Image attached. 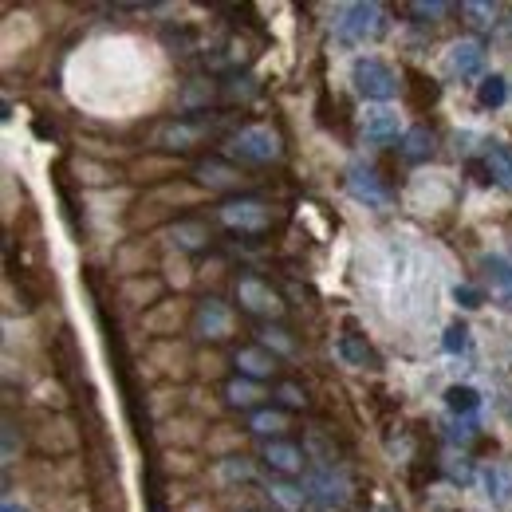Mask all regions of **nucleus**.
Instances as JSON below:
<instances>
[{
  "label": "nucleus",
  "instance_id": "a211bd4d",
  "mask_svg": "<svg viewBox=\"0 0 512 512\" xmlns=\"http://www.w3.org/2000/svg\"><path fill=\"white\" fill-rule=\"evenodd\" d=\"M264 461H268V469H276V473L292 477V473H300V469H304V449L276 438V442H268V446H264Z\"/></svg>",
  "mask_w": 512,
  "mask_h": 512
},
{
  "label": "nucleus",
  "instance_id": "a19ab883",
  "mask_svg": "<svg viewBox=\"0 0 512 512\" xmlns=\"http://www.w3.org/2000/svg\"><path fill=\"white\" fill-rule=\"evenodd\" d=\"M4 512H24L20 505H12V501H4Z\"/></svg>",
  "mask_w": 512,
  "mask_h": 512
},
{
  "label": "nucleus",
  "instance_id": "7ed1b4c3",
  "mask_svg": "<svg viewBox=\"0 0 512 512\" xmlns=\"http://www.w3.org/2000/svg\"><path fill=\"white\" fill-rule=\"evenodd\" d=\"M351 83H355V91L363 95V99H371V103H386V99H394L398 95V71L383 60H375V56H359L355 67H351Z\"/></svg>",
  "mask_w": 512,
  "mask_h": 512
},
{
  "label": "nucleus",
  "instance_id": "aec40b11",
  "mask_svg": "<svg viewBox=\"0 0 512 512\" xmlns=\"http://www.w3.org/2000/svg\"><path fill=\"white\" fill-rule=\"evenodd\" d=\"M481 166H485V174H489L497 186H512V150H509V146L489 142V150H485Z\"/></svg>",
  "mask_w": 512,
  "mask_h": 512
},
{
  "label": "nucleus",
  "instance_id": "2eb2a0df",
  "mask_svg": "<svg viewBox=\"0 0 512 512\" xmlns=\"http://www.w3.org/2000/svg\"><path fill=\"white\" fill-rule=\"evenodd\" d=\"M182 320H186L182 300H170V304H154V308L142 316V327H146L150 335H178Z\"/></svg>",
  "mask_w": 512,
  "mask_h": 512
},
{
  "label": "nucleus",
  "instance_id": "f257e3e1",
  "mask_svg": "<svg viewBox=\"0 0 512 512\" xmlns=\"http://www.w3.org/2000/svg\"><path fill=\"white\" fill-rule=\"evenodd\" d=\"M386 32V12L383 4H347L335 20V36L343 44H367L379 40Z\"/></svg>",
  "mask_w": 512,
  "mask_h": 512
},
{
  "label": "nucleus",
  "instance_id": "dca6fc26",
  "mask_svg": "<svg viewBox=\"0 0 512 512\" xmlns=\"http://www.w3.org/2000/svg\"><path fill=\"white\" fill-rule=\"evenodd\" d=\"M359 127H363V138H367V142H394L398 130H402V119H398V111H390V107H375V111L363 115Z\"/></svg>",
  "mask_w": 512,
  "mask_h": 512
},
{
  "label": "nucleus",
  "instance_id": "6e6552de",
  "mask_svg": "<svg viewBox=\"0 0 512 512\" xmlns=\"http://www.w3.org/2000/svg\"><path fill=\"white\" fill-rule=\"evenodd\" d=\"M481 64H485V44L481 40H457L446 52V79L465 83V79L481 75Z\"/></svg>",
  "mask_w": 512,
  "mask_h": 512
},
{
  "label": "nucleus",
  "instance_id": "c756f323",
  "mask_svg": "<svg viewBox=\"0 0 512 512\" xmlns=\"http://www.w3.org/2000/svg\"><path fill=\"white\" fill-rule=\"evenodd\" d=\"M209 99H213L209 79H190V87L182 91V107H209Z\"/></svg>",
  "mask_w": 512,
  "mask_h": 512
},
{
  "label": "nucleus",
  "instance_id": "bb28decb",
  "mask_svg": "<svg viewBox=\"0 0 512 512\" xmlns=\"http://www.w3.org/2000/svg\"><path fill=\"white\" fill-rule=\"evenodd\" d=\"M260 398H264V390L253 379H229L225 383V402L229 406H256Z\"/></svg>",
  "mask_w": 512,
  "mask_h": 512
},
{
  "label": "nucleus",
  "instance_id": "e433bc0d",
  "mask_svg": "<svg viewBox=\"0 0 512 512\" xmlns=\"http://www.w3.org/2000/svg\"><path fill=\"white\" fill-rule=\"evenodd\" d=\"M461 12H465V16H477L473 24H493L489 16H497V4H477V0H465V4H461Z\"/></svg>",
  "mask_w": 512,
  "mask_h": 512
},
{
  "label": "nucleus",
  "instance_id": "6ab92c4d",
  "mask_svg": "<svg viewBox=\"0 0 512 512\" xmlns=\"http://www.w3.org/2000/svg\"><path fill=\"white\" fill-rule=\"evenodd\" d=\"M158 296H162V280H154V276H130L123 284V304L130 308H154Z\"/></svg>",
  "mask_w": 512,
  "mask_h": 512
},
{
  "label": "nucleus",
  "instance_id": "f3484780",
  "mask_svg": "<svg viewBox=\"0 0 512 512\" xmlns=\"http://www.w3.org/2000/svg\"><path fill=\"white\" fill-rule=\"evenodd\" d=\"M481 485H485V493H489V501H493L497 509H509L512 505V469L509 465H501V461L485 465V469H481Z\"/></svg>",
  "mask_w": 512,
  "mask_h": 512
},
{
  "label": "nucleus",
  "instance_id": "7c9ffc66",
  "mask_svg": "<svg viewBox=\"0 0 512 512\" xmlns=\"http://www.w3.org/2000/svg\"><path fill=\"white\" fill-rule=\"evenodd\" d=\"M477 438V418H453L449 422V442L453 446H469Z\"/></svg>",
  "mask_w": 512,
  "mask_h": 512
},
{
  "label": "nucleus",
  "instance_id": "f03ea898",
  "mask_svg": "<svg viewBox=\"0 0 512 512\" xmlns=\"http://www.w3.org/2000/svg\"><path fill=\"white\" fill-rule=\"evenodd\" d=\"M229 154L249 162V166H268V162H276L284 154V146H280V134L272 127L253 123V127H241L229 138Z\"/></svg>",
  "mask_w": 512,
  "mask_h": 512
},
{
  "label": "nucleus",
  "instance_id": "20e7f679",
  "mask_svg": "<svg viewBox=\"0 0 512 512\" xmlns=\"http://www.w3.org/2000/svg\"><path fill=\"white\" fill-rule=\"evenodd\" d=\"M347 193L359 201V205H367V209H390V190H386V182L379 178V170L375 166H367V162H351L347 166Z\"/></svg>",
  "mask_w": 512,
  "mask_h": 512
},
{
  "label": "nucleus",
  "instance_id": "4c0bfd02",
  "mask_svg": "<svg viewBox=\"0 0 512 512\" xmlns=\"http://www.w3.org/2000/svg\"><path fill=\"white\" fill-rule=\"evenodd\" d=\"M453 300H457L461 308H469V312L481 308V292H477L473 284H457V288H453Z\"/></svg>",
  "mask_w": 512,
  "mask_h": 512
},
{
  "label": "nucleus",
  "instance_id": "4be33fe9",
  "mask_svg": "<svg viewBox=\"0 0 512 512\" xmlns=\"http://www.w3.org/2000/svg\"><path fill=\"white\" fill-rule=\"evenodd\" d=\"M402 158L406 162H426V158H434V134L426 127H414L402 134Z\"/></svg>",
  "mask_w": 512,
  "mask_h": 512
},
{
  "label": "nucleus",
  "instance_id": "72a5a7b5",
  "mask_svg": "<svg viewBox=\"0 0 512 512\" xmlns=\"http://www.w3.org/2000/svg\"><path fill=\"white\" fill-rule=\"evenodd\" d=\"M446 351H449V355H461V351H469V327H465V323H449Z\"/></svg>",
  "mask_w": 512,
  "mask_h": 512
},
{
  "label": "nucleus",
  "instance_id": "9b49d317",
  "mask_svg": "<svg viewBox=\"0 0 512 512\" xmlns=\"http://www.w3.org/2000/svg\"><path fill=\"white\" fill-rule=\"evenodd\" d=\"M481 272H485V284L493 288V300H497L505 312H512V260L509 256L489 253L481 260Z\"/></svg>",
  "mask_w": 512,
  "mask_h": 512
},
{
  "label": "nucleus",
  "instance_id": "412c9836",
  "mask_svg": "<svg viewBox=\"0 0 512 512\" xmlns=\"http://www.w3.org/2000/svg\"><path fill=\"white\" fill-rule=\"evenodd\" d=\"M170 237H174V245H178L182 253H197V249H205V245L213 241L201 221H174V225H170Z\"/></svg>",
  "mask_w": 512,
  "mask_h": 512
},
{
  "label": "nucleus",
  "instance_id": "a878e982",
  "mask_svg": "<svg viewBox=\"0 0 512 512\" xmlns=\"http://www.w3.org/2000/svg\"><path fill=\"white\" fill-rule=\"evenodd\" d=\"M339 355L351 363V367H375V351L363 335H343L339 339Z\"/></svg>",
  "mask_w": 512,
  "mask_h": 512
},
{
  "label": "nucleus",
  "instance_id": "f704fd0d",
  "mask_svg": "<svg viewBox=\"0 0 512 512\" xmlns=\"http://www.w3.org/2000/svg\"><path fill=\"white\" fill-rule=\"evenodd\" d=\"M272 497H276L284 509H292V512L308 505V493H304V497H296V489H292V485H272Z\"/></svg>",
  "mask_w": 512,
  "mask_h": 512
},
{
  "label": "nucleus",
  "instance_id": "79ce46f5",
  "mask_svg": "<svg viewBox=\"0 0 512 512\" xmlns=\"http://www.w3.org/2000/svg\"><path fill=\"white\" fill-rule=\"evenodd\" d=\"M379 512H394V509H390V505H383V509H379Z\"/></svg>",
  "mask_w": 512,
  "mask_h": 512
},
{
  "label": "nucleus",
  "instance_id": "ddd939ff",
  "mask_svg": "<svg viewBox=\"0 0 512 512\" xmlns=\"http://www.w3.org/2000/svg\"><path fill=\"white\" fill-rule=\"evenodd\" d=\"M205 134H209V127H205V123H186V119H174V123H162V127H158L154 142H158L162 150H190V146H197Z\"/></svg>",
  "mask_w": 512,
  "mask_h": 512
},
{
  "label": "nucleus",
  "instance_id": "5701e85b",
  "mask_svg": "<svg viewBox=\"0 0 512 512\" xmlns=\"http://www.w3.org/2000/svg\"><path fill=\"white\" fill-rule=\"evenodd\" d=\"M446 406L453 418H477V406H481V394L473 386H449L446 390Z\"/></svg>",
  "mask_w": 512,
  "mask_h": 512
},
{
  "label": "nucleus",
  "instance_id": "393cba45",
  "mask_svg": "<svg viewBox=\"0 0 512 512\" xmlns=\"http://www.w3.org/2000/svg\"><path fill=\"white\" fill-rule=\"evenodd\" d=\"M505 99H509L505 75H485L481 87H477V103H481L485 111H497V107H505Z\"/></svg>",
  "mask_w": 512,
  "mask_h": 512
},
{
  "label": "nucleus",
  "instance_id": "473e14b6",
  "mask_svg": "<svg viewBox=\"0 0 512 512\" xmlns=\"http://www.w3.org/2000/svg\"><path fill=\"white\" fill-rule=\"evenodd\" d=\"M446 12V0H418V4H410V16H418V20H442Z\"/></svg>",
  "mask_w": 512,
  "mask_h": 512
},
{
  "label": "nucleus",
  "instance_id": "39448f33",
  "mask_svg": "<svg viewBox=\"0 0 512 512\" xmlns=\"http://www.w3.org/2000/svg\"><path fill=\"white\" fill-rule=\"evenodd\" d=\"M347 497H351V485H347L343 473H335V469H316V473L308 477V505L316 512H339L347 505Z\"/></svg>",
  "mask_w": 512,
  "mask_h": 512
},
{
  "label": "nucleus",
  "instance_id": "b1692460",
  "mask_svg": "<svg viewBox=\"0 0 512 512\" xmlns=\"http://www.w3.org/2000/svg\"><path fill=\"white\" fill-rule=\"evenodd\" d=\"M249 430L260 434V438H268V442H276V434L288 430V410H256Z\"/></svg>",
  "mask_w": 512,
  "mask_h": 512
},
{
  "label": "nucleus",
  "instance_id": "c9c22d12",
  "mask_svg": "<svg viewBox=\"0 0 512 512\" xmlns=\"http://www.w3.org/2000/svg\"><path fill=\"white\" fill-rule=\"evenodd\" d=\"M264 347H268V351H280V355H292V339H288V331H280V327H268V331H264Z\"/></svg>",
  "mask_w": 512,
  "mask_h": 512
},
{
  "label": "nucleus",
  "instance_id": "f8f14e48",
  "mask_svg": "<svg viewBox=\"0 0 512 512\" xmlns=\"http://www.w3.org/2000/svg\"><path fill=\"white\" fill-rule=\"evenodd\" d=\"M197 182L205 186V190H241V182H245V174L237 170V166H229V162H221V158H205V162H197Z\"/></svg>",
  "mask_w": 512,
  "mask_h": 512
},
{
  "label": "nucleus",
  "instance_id": "c85d7f7f",
  "mask_svg": "<svg viewBox=\"0 0 512 512\" xmlns=\"http://www.w3.org/2000/svg\"><path fill=\"white\" fill-rule=\"evenodd\" d=\"M75 174H79V182H87V186H107V182L119 178V170H111V166H103V162H91V158H75Z\"/></svg>",
  "mask_w": 512,
  "mask_h": 512
},
{
  "label": "nucleus",
  "instance_id": "4468645a",
  "mask_svg": "<svg viewBox=\"0 0 512 512\" xmlns=\"http://www.w3.org/2000/svg\"><path fill=\"white\" fill-rule=\"evenodd\" d=\"M233 363L241 367V379H253V383H260V379H272V375H276V355H272L268 347H256V343L241 347V351L233 355Z\"/></svg>",
  "mask_w": 512,
  "mask_h": 512
},
{
  "label": "nucleus",
  "instance_id": "423d86ee",
  "mask_svg": "<svg viewBox=\"0 0 512 512\" xmlns=\"http://www.w3.org/2000/svg\"><path fill=\"white\" fill-rule=\"evenodd\" d=\"M221 225H229L233 233H264L268 229V205L256 197H233L217 209Z\"/></svg>",
  "mask_w": 512,
  "mask_h": 512
},
{
  "label": "nucleus",
  "instance_id": "1a4fd4ad",
  "mask_svg": "<svg viewBox=\"0 0 512 512\" xmlns=\"http://www.w3.org/2000/svg\"><path fill=\"white\" fill-rule=\"evenodd\" d=\"M233 331V312H229V304H221V300H201L197 304V312H193V335L197 339H225Z\"/></svg>",
  "mask_w": 512,
  "mask_h": 512
},
{
  "label": "nucleus",
  "instance_id": "0eeeda50",
  "mask_svg": "<svg viewBox=\"0 0 512 512\" xmlns=\"http://www.w3.org/2000/svg\"><path fill=\"white\" fill-rule=\"evenodd\" d=\"M237 300H241V308H245L249 316H260V320H276V316L284 312L280 296H276L264 280H256V276H241V280H237Z\"/></svg>",
  "mask_w": 512,
  "mask_h": 512
},
{
  "label": "nucleus",
  "instance_id": "cd10ccee",
  "mask_svg": "<svg viewBox=\"0 0 512 512\" xmlns=\"http://www.w3.org/2000/svg\"><path fill=\"white\" fill-rule=\"evenodd\" d=\"M253 461L249 457H241V453H229V457H221V465H217V477L221 481H229V485H237V481H253Z\"/></svg>",
  "mask_w": 512,
  "mask_h": 512
},
{
  "label": "nucleus",
  "instance_id": "9d476101",
  "mask_svg": "<svg viewBox=\"0 0 512 512\" xmlns=\"http://www.w3.org/2000/svg\"><path fill=\"white\" fill-rule=\"evenodd\" d=\"M36 446L44 453H52V457H60V453H71L79 446V434H75V426L67 418H44L40 430H36Z\"/></svg>",
  "mask_w": 512,
  "mask_h": 512
},
{
  "label": "nucleus",
  "instance_id": "58836bf2",
  "mask_svg": "<svg viewBox=\"0 0 512 512\" xmlns=\"http://www.w3.org/2000/svg\"><path fill=\"white\" fill-rule=\"evenodd\" d=\"M241 438H237V430H229V426H221V434L217 438H209V449L217 453V449H225V446H237Z\"/></svg>",
  "mask_w": 512,
  "mask_h": 512
},
{
  "label": "nucleus",
  "instance_id": "ea45409f",
  "mask_svg": "<svg viewBox=\"0 0 512 512\" xmlns=\"http://www.w3.org/2000/svg\"><path fill=\"white\" fill-rule=\"evenodd\" d=\"M197 367L213 379V375H221V355H201V359H197Z\"/></svg>",
  "mask_w": 512,
  "mask_h": 512
},
{
  "label": "nucleus",
  "instance_id": "2f4dec72",
  "mask_svg": "<svg viewBox=\"0 0 512 512\" xmlns=\"http://www.w3.org/2000/svg\"><path fill=\"white\" fill-rule=\"evenodd\" d=\"M276 398H280L284 410H304V402H308V394H304L296 383H280L276 386Z\"/></svg>",
  "mask_w": 512,
  "mask_h": 512
}]
</instances>
